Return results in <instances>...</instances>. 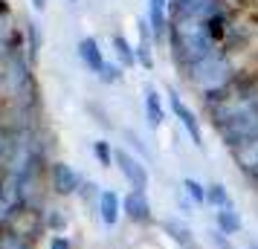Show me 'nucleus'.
<instances>
[{
	"instance_id": "nucleus-25",
	"label": "nucleus",
	"mask_w": 258,
	"mask_h": 249,
	"mask_svg": "<svg viewBox=\"0 0 258 249\" xmlns=\"http://www.w3.org/2000/svg\"><path fill=\"white\" fill-rule=\"evenodd\" d=\"M99 78L105 84H116L122 81V64H105V70L99 72Z\"/></svg>"
},
{
	"instance_id": "nucleus-20",
	"label": "nucleus",
	"mask_w": 258,
	"mask_h": 249,
	"mask_svg": "<svg viewBox=\"0 0 258 249\" xmlns=\"http://www.w3.org/2000/svg\"><path fill=\"white\" fill-rule=\"evenodd\" d=\"M93 156H96V162L102 168H110L113 165V148H110V142L107 139H96L93 142Z\"/></svg>"
},
{
	"instance_id": "nucleus-1",
	"label": "nucleus",
	"mask_w": 258,
	"mask_h": 249,
	"mask_svg": "<svg viewBox=\"0 0 258 249\" xmlns=\"http://www.w3.org/2000/svg\"><path fill=\"white\" fill-rule=\"evenodd\" d=\"M168 41H171V55L180 64V70H186L191 64H198L200 58L212 55L215 49H221L203 32L198 21H174V26L168 29Z\"/></svg>"
},
{
	"instance_id": "nucleus-12",
	"label": "nucleus",
	"mask_w": 258,
	"mask_h": 249,
	"mask_svg": "<svg viewBox=\"0 0 258 249\" xmlns=\"http://www.w3.org/2000/svg\"><path fill=\"white\" fill-rule=\"evenodd\" d=\"M165 6L168 0H151V12H148V24H151V35L154 41H163L168 35V18H165Z\"/></svg>"
},
{
	"instance_id": "nucleus-28",
	"label": "nucleus",
	"mask_w": 258,
	"mask_h": 249,
	"mask_svg": "<svg viewBox=\"0 0 258 249\" xmlns=\"http://www.w3.org/2000/svg\"><path fill=\"white\" fill-rule=\"evenodd\" d=\"M47 249H73V240L67 235H55V237H49Z\"/></svg>"
},
{
	"instance_id": "nucleus-21",
	"label": "nucleus",
	"mask_w": 258,
	"mask_h": 249,
	"mask_svg": "<svg viewBox=\"0 0 258 249\" xmlns=\"http://www.w3.org/2000/svg\"><path fill=\"white\" fill-rule=\"evenodd\" d=\"M0 249H32V240L26 235H15V232H9V235H3L0 237Z\"/></svg>"
},
{
	"instance_id": "nucleus-6",
	"label": "nucleus",
	"mask_w": 258,
	"mask_h": 249,
	"mask_svg": "<svg viewBox=\"0 0 258 249\" xmlns=\"http://www.w3.org/2000/svg\"><path fill=\"white\" fill-rule=\"evenodd\" d=\"M160 229H163V235L168 237L177 249H203V243L198 240V235H195V229L188 226L186 217H163V220H160Z\"/></svg>"
},
{
	"instance_id": "nucleus-15",
	"label": "nucleus",
	"mask_w": 258,
	"mask_h": 249,
	"mask_svg": "<svg viewBox=\"0 0 258 249\" xmlns=\"http://www.w3.org/2000/svg\"><path fill=\"white\" fill-rule=\"evenodd\" d=\"M232 194H229V189L223 186V183H218V180H209L206 183V206L209 209H226V206H232Z\"/></svg>"
},
{
	"instance_id": "nucleus-16",
	"label": "nucleus",
	"mask_w": 258,
	"mask_h": 249,
	"mask_svg": "<svg viewBox=\"0 0 258 249\" xmlns=\"http://www.w3.org/2000/svg\"><path fill=\"white\" fill-rule=\"evenodd\" d=\"M200 26H203V32H206L215 44H223V41H226V32H229V26L232 24H229V18H226L223 12H218V15H212V18H206Z\"/></svg>"
},
{
	"instance_id": "nucleus-19",
	"label": "nucleus",
	"mask_w": 258,
	"mask_h": 249,
	"mask_svg": "<svg viewBox=\"0 0 258 249\" xmlns=\"http://www.w3.org/2000/svg\"><path fill=\"white\" fill-rule=\"evenodd\" d=\"M113 49H116L119 61H122V67H134L137 64V49L131 47L128 41L122 35H113Z\"/></svg>"
},
{
	"instance_id": "nucleus-27",
	"label": "nucleus",
	"mask_w": 258,
	"mask_h": 249,
	"mask_svg": "<svg viewBox=\"0 0 258 249\" xmlns=\"http://www.w3.org/2000/svg\"><path fill=\"white\" fill-rule=\"evenodd\" d=\"M125 139H128V142H131V148H134V151H137V154H140L142 159H148V148L142 145V139L137 136V133H134V131H125Z\"/></svg>"
},
{
	"instance_id": "nucleus-17",
	"label": "nucleus",
	"mask_w": 258,
	"mask_h": 249,
	"mask_svg": "<svg viewBox=\"0 0 258 249\" xmlns=\"http://www.w3.org/2000/svg\"><path fill=\"white\" fill-rule=\"evenodd\" d=\"M203 237H206V246L209 249H235V237L223 235L218 226H209V229L203 232Z\"/></svg>"
},
{
	"instance_id": "nucleus-29",
	"label": "nucleus",
	"mask_w": 258,
	"mask_h": 249,
	"mask_svg": "<svg viewBox=\"0 0 258 249\" xmlns=\"http://www.w3.org/2000/svg\"><path fill=\"white\" fill-rule=\"evenodd\" d=\"M32 6H35V9H44V6H47V0H32Z\"/></svg>"
},
{
	"instance_id": "nucleus-24",
	"label": "nucleus",
	"mask_w": 258,
	"mask_h": 249,
	"mask_svg": "<svg viewBox=\"0 0 258 249\" xmlns=\"http://www.w3.org/2000/svg\"><path fill=\"white\" fill-rule=\"evenodd\" d=\"M134 49H137V61H140L145 70H151V67H154V55H151V47H148V41H140V44H137Z\"/></svg>"
},
{
	"instance_id": "nucleus-7",
	"label": "nucleus",
	"mask_w": 258,
	"mask_h": 249,
	"mask_svg": "<svg viewBox=\"0 0 258 249\" xmlns=\"http://www.w3.org/2000/svg\"><path fill=\"white\" fill-rule=\"evenodd\" d=\"M122 214L137 226H151L154 223V209H151V200H148V191L131 189L128 194L122 197Z\"/></svg>"
},
{
	"instance_id": "nucleus-18",
	"label": "nucleus",
	"mask_w": 258,
	"mask_h": 249,
	"mask_svg": "<svg viewBox=\"0 0 258 249\" xmlns=\"http://www.w3.org/2000/svg\"><path fill=\"white\" fill-rule=\"evenodd\" d=\"M180 189L195 200V206H206V183H200V180H195V177H183Z\"/></svg>"
},
{
	"instance_id": "nucleus-14",
	"label": "nucleus",
	"mask_w": 258,
	"mask_h": 249,
	"mask_svg": "<svg viewBox=\"0 0 258 249\" xmlns=\"http://www.w3.org/2000/svg\"><path fill=\"white\" fill-rule=\"evenodd\" d=\"M79 55H82V61L90 67V70L99 75V72L105 70V55H102V49H99V44H96V38H84L82 44H79Z\"/></svg>"
},
{
	"instance_id": "nucleus-22",
	"label": "nucleus",
	"mask_w": 258,
	"mask_h": 249,
	"mask_svg": "<svg viewBox=\"0 0 258 249\" xmlns=\"http://www.w3.org/2000/svg\"><path fill=\"white\" fill-rule=\"evenodd\" d=\"M174 200H177V212H180V217H191V214H195V209H198V206H195V200H191L183 189L177 191Z\"/></svg>"
},
{
	"instance_id": "nucleus-23",
	"label": "nucleus",
	"mask_w": 258,
	"mask_h": 249,
	"mask_svg": "<svg viewBox=\"0 0 258 249\" xmlns=\"http://www.w3.org/2000/svg\"><path fill=\"white\" fill-rule=\"evenodd\" d=\"M44 226H47V229H52L55 235H61V232L67 229V217H64L61 212H47V217H44Z\"/></svg>"
},
{
	"instance_id": "nucleus-11",
	"label": "nucleus",
	"mask_w": 258,
	"mask_h": 249,
	"mask_svg": "<svg viewBox=\"0 0 258 249\" xmlns=\"http://www.w3.org/2000/svg\"><path fill=\"white\" fill-rule=\"evenodd\" d=\"M215 226L221 229L223 235L229 237H238L241 232H244V214L238 212V206H226V209H218L215 212Z\"/></svg>"
},
{
	"instance_id": "nucleus-4",
	"label": "nucleus",
	"mask_w": 258,
	"mask_h": 249,
	"mask_svg": "<svg viewBox=\"0 0 258 249\" xmlns=\"http://www.w3.org/2000/svg\"><path fill=\"white\" fill-rule=\"evenodd\" d=\"M168 107H171V113L177 116V122L183 125V131L188 133V139L195 148H203V128H200V119L195 116V110L183 102V96L177 93L174 87H168Z\"/></svg>"
},
{
	"instance_id": "nucleus-26",
	"label": "nucleus",
	"mask_w": 258,
	"mask_h": 249,
	"mask_svg": "<svg viewBox=\"0 0 258 249\" xmlns=\"http://www.w3.org/2000/svg\"><path fill=\"white\" fill-rule=\"evenodd\" d=\"M79 197H82V200H87V203H90V200H96V203H99V197H102V191H99V186H96L93 180H84V186L79 189Z\"/></svg>"
},
{
	"instance_id": "nucleus-10",
	"label": "nucleus",
	"mask_w": 258,
	"mask_h": 249,
	"mask_svg": "<svg viewBox=\"0 0 258 249\" xmlns=\"http://www.w3.org/2000/svg\"><path fill=\"white\" fill-rule=\"evenodd\" d=\"M96 206H99V217H102V223H105L107 229H113V226L125 217V214H122V197H119L113 189L102 191V197H99Z\"/></svg>"
},
{
	"instance_id": "nucleus-13",
	"label": "nucleus",
	"mask_w": 258,
	"mask_h": 249,
	"mask_svg": "<svg viewBox=\"0 0 258 249\" xmlns=\"http://www.w3.org/2000/svg\"><path fill=\"white\" fill-rule=\"evenodd\" d=\"M145 119H148V125H151L154 131L165 122L163 99H160V93H157L154 87H145Z\"/></svg>"
},
{
	"instance_id": "nucleus-30",
	"label": "nucleus",
	"mask_w": 258,
	"mask_h": 249,
	"mask_svg": "<svg viewBox=\"0 0 258 249\" xmlns=\"http://www.w3.org/2000/svg\"><path fill=\"white\" fill-rule=\"evenodd\" d=\"M244 249H258V240H246Z\"/></svg>"
},
{
	"instance_id": "nucleus-5",
	"label": "nucleus",
	"mask_w": 258,
	"mask_h": 249,
	"mask_svg": "<svg viewBox=\"0 0 258 249\" xmlns=\"http://www.w3.org/2000/svg\"><path fill=\"white\" fill-rule=\"evenodd\" d=\"M168 6H171L174 21H198V24H203L212 15L223 12L218 0H171Z\"/></svg>"
},
{
	"instance_id": "nucleus-9",
	"label": "nucleus",
	"mask_w": 258,
	"mask_h": 249,
	"mask_svg": "<svg viewBox=\"0 0 258 249\" xmlns=\"http://www.w3.org/2000/svg\"><path fill=\"white\" fill-rule=\"evenodd\" d=\"M229 154H232V162H235V168H238V174L258 191V136L252 142H246V145H241V148L229 151Z\"/></svg>"
},
{
	"instance_id": "nucleus-3",
	"label": "nucleus",
	"mask_w": 258,
	"mask_h": 249,
	"mask_svg": "<svg viewBox=\"0 0 258 249\" xmlns=\"http://www.w3.org/2000/svg\"><path fill=\"white\" fill-rule=\"evenodd\" d=\"M113 162H116L119 174L131 183V189L137 191H148V183H151V174H148V168L142 162L140 156L128 154L125 148H113Z\"/></svg>"
},
{
	"instance_id": "nucleus-2",
	"label": "nucleus",
	"mask_w": 258,
	"mask_h": 249,
	"mask_svg": "<svg viewBox=\"0 0 258 249\" xmlns=\"http://www.w3.org/2000/svg\"><path fill=\"white\" fill-rule=\"evenodd\" d=\"M183 78H188V84H191L200 96L218 93V90H223V87L235 78L232 58H229L226 49H215L212 55H206V58H200L198 64L186 67V70H183Z\"/></svg>"
},
{
	"instance_id": "nucleus-8",
	"label": "nucleus",
	"mask_w": 258,
	"mask_h": 249,
	"mask_svg": "<svg viewBox=\"0 0 258 249\" xmlns=\"http://www.w3.org/2000/svg\"><path fill=\"white\" fill-rule=\"evenodd\" d=\"M49 186L61 197H73L84 186V177L73 165H67V162H52V168H49Z\"/></svg>"
}]
</instances>
